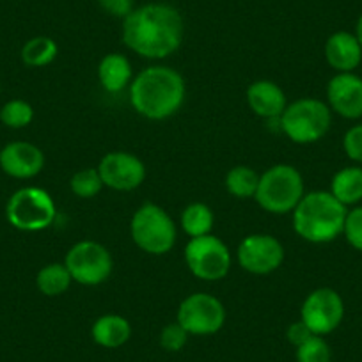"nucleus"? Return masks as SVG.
<instances>
[{
	"mask_svg": "<svg viewBox=\"0 0 362 362\" xmlns=\"http://www.w3.org/2000/svg\"><path fill=\"white\" fill-rule=\"evenodd\" d=\"M73 283L82 286H98L112 274L114 261L109 249L95 240H82L68 250L64 257Z\"/></svg>",
	"mask_w": 362,
	"mask_h": 362,
	"instance_id": "6e6552de",
	"label": "nucleus"
},
{
	"mask_svg": "<svg viewBox=\"0 0 362 362\" xmlns=\"http://www.w3.org/2000/svg\"><path fill=\"white\" fill-rule=\"evenodd\" d=\"M343 233L354 249L362 250V206L348 211Z\"/></svg>",
	"mask_w": 362,
	"mask_h": 362,
	"instance_id": "c85d7f7f",
	"label": "nucleus"
},
{
	"mask_svg": "<svg viewBox=\"0 0 362 362\" xmlns=\"http://www.w3.org/2000/svg\"><path fill=\"white\" fill-rule=\"evenodd\" d=\"M98 173L103 187L116 192H132L146 180V165L139 156L128 151H110L100 160Z\"/></svg>",
	"mask_w": 362,
	"mask_h": 362,
	"instance_id": "ddd939ff",
	"label": "nucleus"
},
{
	"mask_svg": "<svg viewBox=\"0 0 362 362\" xmlns=\"http://www.w3.org/2000/svg\"><path fill=\"white\" fill-rule=\"evenodd\" d=\"M59 47L52 37L36 36L27 41L22 48V61L29 68H45L57 57Z\"/></svg>",
	"mask_w": 362,
	"mask_h": 362,
	"instance_id": "b1692460",
	"label": "nucleus"
},
{
	"mask_svg": "<svg viewBox=\"0 0 362 362\" xmlns=\"http://www.w3.org/2000/svg\"><path fill=\"white\" fill-rule=\"evenodd\" d=\"M355 36H357L358 43H361V48H362V15L357 22V33H355Z\"/></svg>",
	"mask_w": 362,
	"mask_h": 362,
	"instance_id": "473e14b6",
	"label": "nucleus"
},
{
	"mask_svg": "<svg viewBox=\"0 0 362 362\" xmlns=\"http://www.w3.org/2000/svg\"><path fill=\"white\" fill-rule=\"evenodd\" d=\"M98 80L110 95H117L130 87L134 73H132V64L127 55L117 54V52L107 54L98 64Z\"/></svg>",
	"mask_w": 362,
	"mask_h": 362,
	"instance_id": "a211bd4d",
	"label": "nucleus"
},
{
	"mask_svg": "<svg viewBox=\"0 0 362 362\" xmlns=\"http://www.w3.org/2000/svg\"><path fill=\"white\" fill-rule=\"evenodd\" d=\"M293 229L309 243H327L343 233L346 206L325 190L304 194L293 211Z\"/></svg>",
	"mask_w": 362,
	"mask_h": 362,
	"instance_id": "7ed1b4c3",
	"label": "nucleus"
},
{
	"mask_svg": "<svg viewBox=\"0 0 362 362\" xmlns=\"http://www.w3.org/2000/svg\"><path fill=\"white\" fill-rule=\"evenodd\" d=\"M57 215L54 199L40 187H23L9 197L6 217L13 228L20 231L36 233L50 228Z\"/></svg>",
	"mask_w": 362,
	"mask_h": 362,
	"instance_id": "0eeeda50",
	"label": "nucleus"
},
{
	"mask_svg": "<svg viewBox=\"0 0 362 362\" xmlns=\"http://www.w3.org/2000/svg\"><path fill=\"white\" fill-rule=\"evenodd\" d=\"M226 190L236 199H250L256 196L259 174L247 165H236L226 174Z\"/></svg>",
	"mask_w": 362,
	"mask_h": 362,
	"instance_id": "5701e85b",
	"label": "nucleus"
},
{
	"mask_svg": "<svg viewBox=\"0 0 362 362\" xmlns=\"http://www.w3.org/2000/svg\"><path fill=\"white\" fill-rule=\"evenodd\" d=\"M330 194L344 206L355 204L362 199V169L361 167H344L334 174Z\"/></svg>",
	"mask_w": 362,
	"mask_h": 362,
	"instance_id": "aec40b11",
	"label": "nucleus"
},
{
	"mask_svg": "<svg viewBox=\"0 0 362 362\" xmlns=\"http://www.w3.org/2000/svg\"><path fill=\"white\" fill-rule=\"evenodd\" d=\"M183 18L169 4L155 2L135 8L123 20V43L146 59H165L183 41Z\"/></svg>",
	"mask_w": 362,
	"mask_h": 362,
	"instance_id": "f257e3e1",
	"label": "nucleus"
},
{
	"mask_svg": "<svg viewBox=\"0 0 362 362\" xmlns=\"http://www.w3.org/2000/svg\"><path fill=\"white\" fill-rule=\"evenodd\" d=\"M332 124L330 107L316 98H300L288 103L279 128L295 144H313L327 135Z\"/></svg>",
	"mask_w": 362,
	"mask_h": 362,
	"instance_id": "39448f33",
	"label": "nucleus"
},
{
	"mask_svg": "<svg viewBox=\"0 0 362 362\" xmlns=\"http://www.w3.org/2000/svg\"><path fill=\"white\" fill-rule=\"evenodd\" d=\"M185 263L190 274L201 281H221L231 270L229 247L215 235L190 238L185 245Z\"/></svg>",
	"mask_w": 362,
	"mask_h": 362,
	"instance_id": "1a4fd4ad",
	"label": "nucleus"
},
{
	"mask_svg": "<svg viewBox=\"0 0 362 362\" xmlns=\"http://www.w3.org/2000/svg\"><path fill=\"white\" fill-rule=\"evenodd\" d=\"M130 235L135 245L151 256L170 252L176 243L177 229L162 206L146 203L137 208L130 222Z\"/></svg>",
	"mask_w": 362,
	"mask_h": 362,
	"instance_id": "423d86ee",
	"label": "nucleus"
},
{
	"mask_svg": "<svg viewBox=\"0 0 362 362\" xmlns=\"http://www.w3.org/2000/svg\"><path fill=\"white\" fill-rule=\"evenodd\" d=\"M329 107L346 119L362 116V78L354 73H337L327 86Z\"/></svg>",
	"mask_w": 362,
	"mask_h": 362,
	"instance_id": "4468645a",
	"label": "nucleus"
},
{
	"mask_svg": "<svg viewBox=\"0 0 362 362\" xmlns=\"http://www.w3.org/2000/svg\"><path fill=\"white\" fill-rule=\"evenodd\" d=\"M189 336L190 334L177 322L169 323V325L163 327L162 332H160V346L165 351H173L174 354V351H180L185 348Z\"/></svg>",
	"mask_w": 362,
	"mask_h": 362,
	"instance_id": "cd10ccee",
	"label": "nucleus"
},
{
	"mask_svg": "<svg viewBox=\"0 0 362 362\" xmlns=\"http://www.w3.org/2000/svg\"><path fill=\"white\" fill-rule=\"evenodd\" d=\"M343 148L348 158L362 163V124H357L346 132L343 139Z\"/></svg>",
	"mask_w": 362,
	"mask_h": 362,
	"instance_id": "c756f323",
	"label": "nucleus"
},
{
	"mask_svg": "<svg viewBox=\"0 0 362 362\" xmlns=\"http://www.w3.org/2000/svg\"><path fill=\"white\" fill-rule=\"evenodd\" d=\"M325 59L339 73H351L362 61V48L357 36L350 33H334L325 43Z\"/></svg>",
	"mask_w": 362,
	"mask_h": 362,
	"instance_id": "f3484780",
	"label": "nucleus"
},
{
	"mask_svg": "<svg viewBox=\"0 0 362 362\" xmlns=\"http://www.w3.org/2000/svg\"><path fill=\"white\" fill-rule=\"evenodd\" d=\"M176 322L190 336H211L224 327L226 308L214 295L192 293L181 300Z\"/></svg>",
	"mask_w": 362,
	"mask_h": 362,
	"instance_id": "9d476101",
	"label": "nucleus"
},
{
	"mask_svg": "<svg viewBox=\"0 0 362 362\" xmlns=\"http://www.w3.org/2000/svg\"><path fill=\"white\" fill-rule=\"evenodd\" d=\"M330 346L322 336L309 337L297 348V362H330Z\"/></svg>",
	"mask_w": 362,
	"mask_h": 362,
	"instance_id": "bb28decb",
	"label": "nucleus"
},
{
	"mask_svg": "<svg viewBox=\"0 0 362 362\" xmlns=\"http://www.w3.org/2000/svg\"><path fill=\"white\" fill-rule=\"evenodd\" d=\"M304 177L290 163H277L259 174L256 203L274 215L291 214L304 197Z\"/></svg>",
	"mask_w": 362,
	"mask_h": 362,
	"instance_id": "20e7f679",
	"label": "nucleus"
},
{
	"mask_svg": "<svg viewBox=\"0 0 362 362\" xmlns=\"http://www.w3.org/2000/svg\"><path fill=\"white\" fill-rule=\"evenodd\" d=\"M69 189L80 199H93L103 189V181L96 167L76 170L69 180Z\"/></svg>",
	"mask_w": 362,
	"mask_h": 362,
	"instance_id": "393cba45",
	"label": "nucleus"
},
{
	"mask_svg": "<svg viewBox=\"0 0 362 362\" xmlns=\"http://www.w3.org/2000/svg\"><path fill=\"white\" fill-rule=\"evenodd\" d=\"M100 6L105 13L116 16V18H127L134 11V0H98Z\"/></svg>",
	"mask_w": 362,
	"mask_h": 362,
	"instance_id": "7c9ffc66",
	"label": "nucleus"
},
{
	"mask_svg": "<svg viewBox=\"0 0 362 362\" xmlns=\"http://www.w3.org/2000/svg\"><path fill=\"white\" fill-rule=\"evenodd\" d=\"M238 264L254 276H268L283 264L284 247L276 236L267 233H254L240 242Z\"/></svg>",
	"mask_w": 362,
	"mask_h": 362,
	"instance_id": "9b49d317",
	"label": "nucleus"
},
{
	"mask_svg": "<svg viewBox=\"0 0 362 362\" xmlns=\"http://www.w3.org/2000/svg\"><path fill=\"white\" fill-rule=\"evenodd\" d=\"M245 98L249 109L256 116L268 121L279 119L288 105L284 90L272 80H256L250 83L247 87Z\"/></svg>",
	"mask_w": 362,
	"mask_h": 362,
	"instance_id": "dca6fc26",
	"label": "nucleus"
},
{
	"mask_svg": "<svg viewBox=\"0 0 362 362\" xmlns=\"http://www.w3.org/2000/svg\"><path fill=\"white\" fill-rule=\"evenodd\" d=\"M34 109L25 100H11L0 109V121L8 128L20 130L33 123Z\"/></svg>",
	"mask_w": 362,
	"mask_h": 362,
	"instance_id": "a878e982",
	"label": "nucleus"
},
{
	"mask_svg": "<svg viewBox=\"0 0 362 362\" xmlns=\"http://www.w3.org/2000/svg\"><path fill=\"white\" fill-rule=\"evenodd\" d=\"M214 211L204 203H190L189 206H185V210L181 211L180 217L181 229L190 238L210 235L211 229H214Z\"/></svg>",
	"mask_w": 362,
	"mask_h": 362,
	"instance_id": "412c9836",
	"label": "nucleus"
},
{
	"mask_svg": "<svg viewBox=\"0 0 362 362\" xmlns=\"http://www.w3.org/2000/svg\"><path fill=\"white\" fill-rule=\"evenodd\" d=\"M130 103L139 116L163 121L174 116L185 102V80L167 66L144 68L130 83Z\"/></svg>",
	"mask_w": 362,
	"mask_h": 362,
	"instance_id": "f03ea898",
	"label": "nucleus"
},
{
	"mask_svg": "<svg viewBox=\"0 0 362 362\" xmlns=\"http://www.w3.org/2000/svg\"><path fill=\"white\" fill-rule=\"evenodd\" d=\"M344 304L332 288H318L305 297L300 308V320L315 336H325L343 322Z\"/></svg>",
	"mask_w": 362,
	"mask_h": 362,
	"instance_id": "f8f14e48",
	"label": "nucleus"
},
{
	"mask_svg": "<svg viewBox=\"0 0 362 362\" xmlns=\"http://www.w3.org/2000/svg\"><path fill=\"white\" fill-rule=\"evenodd\" d=\"M73 279L64 263H48L37 272L36 286L47 297H59L69 290Z\"/></svg>",
	"mask_w": 362,
	"mask_h": 362,
	"instance_id": "4be33fe9",
	"label": "nucleus"
},
{
	"mask_svg": "<svg viewBox=\"0 0 362 362\" xmlns=\"http://www.w3.org/2000/svg\"><path fill=\"white\" fill-rule=\"evenodd\" d=\"M313 336H315V334H313L311 330H309V327L305 325V323L302 322V320H298V322L291 323V325L288 327V330H286L288 341H290V343L293 344L295 348L300 346L302 343H305V341H308L309 337H313Z\"/></svg>",
	"mask_w": 362,
	"mask_h": 362,
	"instance_id": "2f4dec72",
	"label": "nucleus"
},
{
	"mask_svg": "<svg viewBox=\"0 0 362 362\" xmlns=\"http://www.w3.org/2000/svg\"><path fill=\"white\" fill-rule=\"evenodd\" d=\"M45 167V155L30 142H9L0 149V169L16 180H30Z\"/></svg>",
	"mask_w": 362,
	"mask_h": 362,
	"instance_id": "2eb2a0df",
	"label": "nucleus"
},
{
	"mask_svg": "<svg viewBox=\"0 0 362 362\" xmlns=\"http://www.w3.org/2000/svg\"><path fill=\"white\" fill-rule=\"evenodd\" d=\"M90 336L103 348H119L132 337V325L119 315H103L90 327Z\"/></svg>",
	"mask_w": 362,
	"mask_h": 362,
	"instance_id": "6ab92c4d",
	"label": "nucleus"
}]
</instances>
